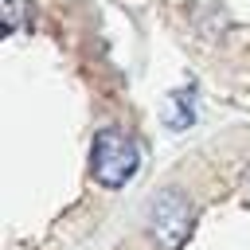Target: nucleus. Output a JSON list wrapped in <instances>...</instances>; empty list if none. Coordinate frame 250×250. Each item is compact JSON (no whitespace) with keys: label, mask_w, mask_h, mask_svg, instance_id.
I'll list each match as a JSON object with an SVG mask.
<instances>
[{"label":"nucleus","mask_w":250,"mask_h":250,"mask_svg":"<svg viewBox=\"0 0 250 250\" xmlns=\"http://www.w3.org/2000/svg\"><path fill=\"white\" fill-rule=\"evenodd\" d=\"M191 117H195V109H191V94H172V102H168V113H164V121H168V129H188L191 125Z\"/></svg>","instance_id":"obj_3"},{"label":"nucleus","mask_w":250,"mask_h":250,"mask_svg":"<svg viewBox=\"0 0 250 250\" xmlns=\"http://www.w3.org/2000/svg\"><path fill=\"white\" fill-rule=\"evenodd\" d=\"M137 168H141V148H137V141H133L125 129L105 125V129L94 133V145H90V172H94V180H98L105 191L125 188V184L137 176Z\"/></svg>","instance_id":"obj_1"},{"label":"nucleus","mask_w":250,"mask_h":250,"mask_svg":"<svg viewBox=\"0 0 250 250\" xmlns=\"http://www.w3.org/2000/svg\"><path fill=\"white\" fill-rule=\"evenodd\" d=\"M0 16H4V31L12 35V31H20L23 20L31 16V4H27V0H0Z\"/></svg>","instance_id":"obj_4"},{"label":"nucleus","mask_w":250,"mask_h":250,"mask_svg":"<svg viewBox=\"0 0 250 250\" xmlns=\"http://www.w3.org/2000/svg\"><path fill=\"white\" fill-rule=\"evenodd\" d=\"M191 215H195V207L180 188H160L145 207V223H148L152 242L160 250H180V242L191 230Z\"/></svg>","instance_id":"obj_2"}]
</instances>
